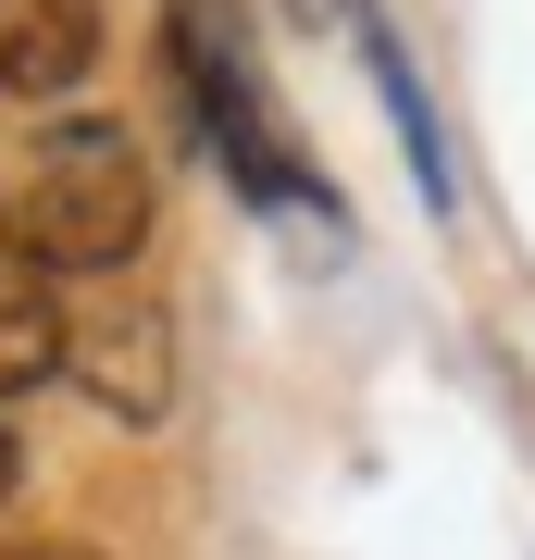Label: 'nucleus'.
<instances>
[{"label": "nucleus", "instance_id": "f257e3e1", "mask_svg": "<svg viewBox=\"0 0 535 560\" xmlns=\"http://www.w3.org/2000/svg\"><path fill=\"white\" fill-rule=\"evenodd\" d=\"M150 237V162L125 125H50L0 187V249L38 287H113Z\"/></svg>", "mask_w": 535, "mask_h": 560}, {"label": "nucleus", "instance_id": "f03ea898", "mask_svg": "<svg viewBox=\"0 0 535 560\" xmlns=\"http://www.w3.org/2000/svg\"><path fill=\"white\" fill-rule=\"evenodd\" d=\"M162 62H175V101L199 125V150L249 187L261 212H324L312 162L275 113H261V75H249V38H237V0H162Z\"/></svg>", "mask_w": 535, "mask_h": 560}, {"label": "nucleus", "instance_id": "7ed1b4c3", "mask_svg": "<svg viewBox=\"0 0 535 560\" xmlns=\"http://www.w3.org/2000/svg\"><path fill=\"white\" fill-rule=\"evenodd\" d=\"M62 374H75L100 411L162 423V399H175V324L150 300H88V312H62Z\"/></svg>", "mask_w": 535, "mask_h": 560}, {"label": "nucleus", "instance_id": "20e7f679", "mask_svg": "<svg viewBox=\"0 0 535 560\" xmlns=\"http://www.w3.org/2000/svg\"><path fill=\"white\" fill-rule=\"evenodd\" d=\"M88 0H0V101H50L88 75Z\"/></svg>", "mask_w": 535, "mask_h": 560}, {"label": "nucleus", "instance_id": "39448f33", "mask_svg": "<svg viewBox=\"0 0 535 560\" xmlns=\"http://www.w3.org/2000/svg\"><path fill=\"white\" fill-rule=\"evenodd\" d=\"M62 361V312H50V287L38 275H0V386H38Z\"/></svg>", "mask_w": 535, "mask_h": 560}, {"label": "nucleus", "instance_id": "423d86ee", "mask_svg": "<svg viewBox=\"0 0 535 560\" xmlns=\"http://www.w3.org/2000/svg\"><path fill=\"white\" fill-rule=\"evenodd\" d=\"M13 560H100V548H13Z\"/></svg>", "mask_w": 535, "mask_h": 560}, {"label": "nucleus", "instance_id": "0eeeda50", "mask_svg": "<svg viewBox=\"0 0 535 560\" xmlns=\"http://www.w3.org/2000/svg\"><path fill=\"white\" fill-rule=\"evenodd\" d=\"M0 499H13V436H0Z\"/></svg>", "mask_w": 535, "mask_h": 560}, {"label": "nucleus", "instance_id": "6e6552de", "mask_svg": "<svg viewBox=\"0 0 535 560\" xmlns=\"http://www.w3.org/2000/svg\"><path fill=\"white\" fill-rule=\"evenodd\" d=\"M287 13H337V0H287Z\"/></svg>", "mask_w": 535, "mask_h": 560}]
</instances>
